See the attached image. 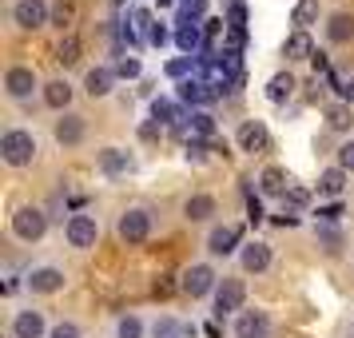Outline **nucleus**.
Wrapping results in <instances>:
<instances>
[{"instance_id":"f257e3e1","label":"nucleus","mask_w":354,"mask_h":338,"mask_svg":"<svg viewBox=\"0 0 354 338\" xmlns=\"http://www.w3.org/2000/svg\"><path fill=\"white\" fill-rule=\"evenodd\" d=\"M36 151H40V144H36L32 131L12 128V131L0 135V160L8 163V167H28L36 160Z\"/></svg>"},{"instance_id":"f03ea898","label":"nucleus","mask_w":354,"mask_h":338,"mask_svg":"<svg viewBox=\"0 0 354 338\" xmlns=\"http://www.w3.org/2000/svg\"><path fill=\"white\" fill-rule=\"evenodd\" d=\"M215 287H219V274H215V267H207V263H192L187 271L179 274V290H183L187 299H203V294H211Z\"/></svg>"},{"instance_id":"7ed1b4c3","label":"nucleus","mask_w":354,"mask_h":338,"mask_svg":"<svg viewBox=\"0 0 354 338\" xmlns=\"http://www.w3.org/2000/svg\"><path fill=\"white\" fill-rule=\"evenodd\" d=\"M44 231H48V215L40 207H17L12 211V235L24 243H36L44 239Z\"/></svg>"},{"instance_id":"20e7f679","label":"nucleus","mask_w":354,"mask_h":338,"mask_svg":"<svg viewBox=\"0 0 354 338\" xmlns=\"http://www.w3.org/2000/svg\"><path fill=\"white\" fill-rule=\"evenodd\" d=\"M115 231H120L124 243H144L147 235H151V211L147 207H128L124 215H120Z\"/></svg>"},{"instance_id":"39448f33","label":"nucleus","mask_w":354,"mask_h":338,"mask_svg":"<svg viewBox=\"0 0 354 338\" xmlns=\"http://www.w3.org/2000/svg\"><path fill=\"white\" fill-rule=\"evenodd\" d=\"M64 235H68V247H80V251H88V247H96L100 239V219L96 215H72L64 227Z\"/></svg>"},{"instance_id":"423d86ee","label":"nucleus","mask_w":354,"mask_h":338,"mask_svg":"<svg viewBox=\"0 0 354 338\" xmlns=\"http://www.w3.org/2000/svg\"><path fill=\"white\" fill-rule=\"evenodd\" d=\"M243 299H247L243 279H219V287H215V319H227V314L243 310Z\"/></svg>"},{"instance_id":"0eeeda50","label":"nucleus","mask_w":354,"mask_h":338,"mask_svg":"<svg viewBox=\"0 0 354 338\" xmlns=\"http://www.w3.org/2000/svg\"><path fill=\"white\" fill-rule=\"evenodd\" d=\"M179 104H192L195 112H199V108H207L211 100L219 96V92H215V88H211L207 80H203V76H199V72H195V76H187V80L179 84Z\"/></svg>"},{"instance_id":"6e6552de","label":"nucleus","mask_w":354,"mask_h":338,"mask_svg":"<svg viewBox=\"0 0 354 338\" xmlns=\"http://www.w3.org/2000/svg\"><path fill=\"white\" fill-rule=\"evenodd\" d=\"M176 48L183 56H199V52L207 48V40H203V20H179L176 24Z\"/></svg>"},{"instance_id":"1a4fd4ad","label":"nucleus","mask_w":354,"mask_h":338,"mask_svg":"<svg viewBox=\"0 0 354 338\" xmlns=\"http://www.w3.org/2000/svg\"><path fill=\"white\" fill-rule=\"evenodd\" d=\"M84 131H88L84 115H76V112H60L56 128H52V135H56V144H60V147H76V144H84Z\"/></svg>"},{"instance_id":"9d476101","label":"nucleus","mask_w":354,"mask_h":338,"mask_svg":"<svg viewBox=\"0 0 354 338\" xmlns=\"http://www.w3.org/2000/svg\"><path fill=\"white\" fill-rule=\"evenodd\" d=\"M40 88L32 68H8V76H4V92L8 100H32V92Z\"/></svg>"},{"instance_id":"9b49d317","label":"nucleus","mask_w":354,"mask_h":338,"mask_svg":"<svg viewBox=\"0 0 354 338\" xmlns=\"http://www.w3.org/2000/svg\"><path fill=\"white\" fill-rule=\"evenodd\" d=\"M52 335L48 322H44V310H17V319H12V338H44Z\"/></svg>"},{"instance_id":"f8f14e48","label":"nucleus","mask_w":354,"mask_h":338,"mask_svg":"<svg viewBox=\"0 0 354 338\" xmlns=\"http://www.w3.org/2000/svg\"><path fill=\"white\" fill-rule=\"evenodd\" d=\"M64 271L60 267H32L28 271V290L32 294H56V290H64Z\"/></svg>"},{"instance_id":"ddd939ff","label":"nucleus","mask_w":354,"mask_h":338,"mask_svg":"<svg viewBox=\"0 0 354 338\" xmlns=\"http://www.w3.org/2000/svg\"><path fill=\"white\" fill-rule=\"evenodd\" d=\"M239 227H231V223H223V227H215V231H211L207 235V251L215 259H227V255H235V251H243L239 247Z\"/></svg>"},{"instance_id":"4468645a","label":"nucleus","mask_w":354,"mask_h":338,"mask_svg":"<svg viewBox=\"0 0 354 338\" xmlns=\"http://www.w3.org/2000/svg\"><path fill=\"white\" fill-rule=\"evenodd\" d=\"M96 160H100L104 176H128V171H136V156H131L128 147H104Z\"/></svg>"},{"instance_id":"2eb2a0df","label":"nucleus","mask_w":354,"mask_h":338,"mask_svg":"<svg viewBox=\"0 0 354 338\" xmlns=\"http://www.w3.org/2000/svg\"><path fill=\"white\" fill-rule=\"evenodd\" d=\"M12 20L20 28H44L48 24V4L44 0H17L12 4Z\"/></svg>"},{"instance_id":"dca6fc26","label":"nucleus","mask_w":354,"mask_h":338,"mask_svg":"<svg viewBox=\"0 0 354 338\" xmlns=\"http://www.w3.org/2000/svg\"><path fill=\"white\" fill-rule=\"evenodd\" d=\"M271 335V319L263 310H239L235 319V338H267Z\"/></svg>"},{"instance_id":"f3484780","label":"nucleus","mask_w":354,"mask_h":338,"mask_svg":"<svg viewBox=\"0 0 354 338\" xmlns=\"http://www.w3.org/2000/svg\"><path fill=\"white\" fill-rule=\"evenodd\" d=\"M235 140H239L243 151H251V156H255V151H267V147H271V131H267V124H259V120H247Z\"/></svg>"},{"instance_id":"a211bd4d","label":"nucleus","mask_w":354,"mask_h":338,"mask_svg":"<svg viewBox=\"0 0 354 338\" xmlns=\"http://www.w3.org/2000/svg\"><path fill=\"white\" fill-rule=\"evenodd\" d=\"M239 263H243L247 274H263L267 267H271V247H267V243H243Z\"/></svg>"},{"instance_id":"6ab92c4d","label":"nucleus","mask_w":354,"mask_h":338,"mask_svg":"<svg viewBox=\"0 0 354 338\" xmlns=\"http://www.w3.org/2000/svg\"><path fill=\"white\" fill-rule=\"evenodd\" d=\"M283 52H287V60H315V40H310V32L295 28V32L287 36Z\"/></svg>"},{"instance_id":"aec40b11","label":"nucleus","mask_w":354,"mask_h":338,"mask_svg":"<svg viewBox=\"0 0 354 338\" xmlns=\"http://www.w3.org/2000/svg\"><path fill=\"white\" fill-rule=\"evenodd\" d=\"M112 80H115L112 68H92V72H88V80H84V88H88V96H92V100H104L108 92H112Z\"/></svg>"},{"instance_id":"412c9836","label":"nucleus","mask_w":354,"mask_h":338,"mask_svg":"<svg viewBox=\"0 0 354 338\" xmlns=\"http://www.w3.org/2000/svg\"><path fill=\"white\" fill-rule=\"evenodd\" d=\"M44 104L56 108V112H68V104H72V84H68V80L44 84Z\"/></svg>"},{"instance_id":"4be33fe9","label":"nucleus","mask_w":354,"mask_h":338,"mask_svg":"<svg viewBox=\"0 0 354 338\" xmlns=\"http://www.w3.org/2000/svg\"><path fill=\"white\" fill-rule=\"evenodd\" d=\"M326 36H330L335 44L354 40V17H351V12H335V17L326 20Z\"/></svg>"},{"instance_id":"5701e85b","label":"nucleus","mask_w":354,"mask_h":338,"mask_svg":"<svg viewBox=\"0 0 354 338\" xmlns=\"http://www.w3.org/2000/svg\"><path fill=\"white\" fill-rule=\"evenodd\" d=\"M183 215H187L192 223H207L211 215H215V199H211V195H192V199L183 203Z\"/></svg>"},{"instance_id":"b1692460","label":"nucleus","mask_w":354,"mask_h":338,"mask_svg":"<svg viewBox=\"0 0 354 338\" xmlns=\"http://www.w3.org/2000/svg\"><path fill=\"white\" fill-rule=\"evenodd\" d=\"M290 92H295V76H290V72H279V76L267 80V100H271V104L290 100Z\"/></svg>"},{"instance_id":"393cba45","label":"nucleus","mask_w":354,"mask_h":338,"mask_svg":"<svg viewBox=\"0 0 354 338\" xmlns=\"http://www.w3.org/2000/svg\"><path fill=\"white\" fill-rule=\"evenodd\" d=\"M287 176H283V167H267L263 176H259V191L263 195H287Z\"/></svg>"},{"instance_id":"a878e982","label":"nucleus","mask_w":354,"mask_h":338,"mask_svg":"<svg viewBox=\"0 0 354 338\" xmlns=\"http://www.w3.org/2000/svg\"><path fill=\"white\" fill-rule=\"evenodd\" d=\"M342 187H346V171L342 167H326L319 176V195H330L335 199V195H342Z\"/></svg>"},{"instance_id":"bb28decb","label":"nucleus","mask_w":354,"mask_h":338,"mask_svg":"<svg viewBox=\"0 0 354 338\" xmlns=\"http://www.w3.org/2000/svg\"><path fill=\"white\" fill-rule=\"evenodd\" d=\"M315 235H319V247L326 251V255H338V251H342V231H338L335 223H319Z\"/></svg>"},{"instance_id":"cd10ccee","label":"nucleus","mask_w":354,"mask_h":338,"mask_svg":"<svg viewBox=\"0 0 354 338\" xmlns=\"http://www.w3.org/2000/svg\"><path fill=\"white\" fill-rule=\"evenodd\" d=\"M151 120H156V124H179V120H187V115L179 112L176 100H156V104H151Z\"/></svg>"},{"instance_id":"c85d7f7f","label":"nucleus","mask_w":354,"mask_h":338,"mask_svg":"<svg viewBox=\"0 0 354 338\" xmlns=\"http://www.w3.org/2000/svg\"><path fill=\"white\" fill-rule=\"evenodd\" d=\"M354 115H351V104H330L326 108V128L330 131H351Z\"/></svg>"},{"instance_id":"c756f323","label":"nucleus","mask_w":354,"mask_h":338,"mask_svg":"<svg viewBox=\"0 0 354 338\" xmlns=\"http://www.w3.org/2000/svg\"><path fill=\"white\" fill-rule=\"evenodd\" d=\"M290 20L306 32V28L319 20V0H299V4H295V12H290Z\"/></svg>"},{"instance_id":"7c9ffc66","label":"nucleus","mask_w":354,"mask_h":338,"mask_svg":"<svg viewBox=\"0 0 354 338\" xmlns=\"http://www.w3.org/2000/svg\"><path fill=\"white\" fill-rule=\"evenodd\" d=\"M187 124H192V131H195V135H203V140L215 135V120H211V112H203V108L187 115Z\"/></svg>"},{"instance_id":"2f4dec72","label":"nucleus","mask_w":354,"mask_h":338,"mask_svg":"<svg viewBox=\"0 0 354 338\" xmlns=\"http://www.w3.org/2000/svg\"><path fill=\"white\" fill-rule=\"evenodd\" d=\"M163 72H167V76H171V80H187V76H195V60L192 56H179V60H167V68H163Z\"/></svg>"},{"instance_id":"473e14b6","label":"nucleus","mask_w":354,"mask_h":338,"mask_svg":"<svg viewBox=\"0 0 354 338\" xmlns=\"http://www.w3.org/2000/svg\"><path fill=\"white\" fill-rule=\"evenodd\" d=\"M115 338H144V322L136 319V314H124V319L115 322Z\"/></svg>"},{"instance_id":"72a5a7b5","label":"nucleus","mask_w":354,"mask_h":338,"mask_svg":"<svg viewBox=\"0 0 354 338\" xmlns=\"http://www.w3.org/2000/svg\"><path fill=\"white\" fill-rule=\"evenodd\" d=\"M56 60H60V64H76V60H80V40H76V36H64V40H60V52H56Z\"/></svg>"},{"instance_id":"f704fd0d","label":"nucleus","mask_w":354,"mask_h":338,"mask_svg":"<svg viewBox=\"0 0 354 338\" xmlns=\"http://www.w3.org/2000/svg\"><path fill=\"white\" fill-rule=\"evenodd\" d=\"M115 76H120V80H136V76H140V72H144V68H140V60H136V56H120V60H115V68H112Z\"/></svg>"},{"instance_id":"c9c22d12","label":"nucleus","mask_w":354,"mask_h":338,"mask_svg":"<svg viewBox=\"0 0 354 338\" xmlns=\"http://www.w3.org/2000/svg\"><path fill=\"white\" fill-rule=\"evenodd\" d=\"M144 40H147V44H156V48H163L167 40H176V32H167V28H163V20H151V28H147Z\"/></svg>"},{"instance_id":"e433bc0d","label":"nucleus","mask_w":354,"mask_h":338,"mask_svg":"<svg viewBox=\"0 0 354 338\" xmlns=\"http://www.w3.org/2000/svg\"><path fill=\"white\" fill-rule=\"evenodd\" d=\"M207 12V0H179V20H199Z\"/></svg>"},{"instance_id":"4c0bfd02","label":"nucleus","mask_w":354,"mask_h":338,"mask_svg":"<svg viewBox=\"0 0 354 338\" xmlns=\"http://www.w3.org/2000/svg\"><path fill=\"white\" fill-rule=\"evenodd\" d=\"M338 167L342 171H354V140H346V144L338 147Z\"/></svg>"},{"instance_id":"58836bf2","label":"nucleus","mask_w":354,"mask_h":338,"mask_svg":"<svg viewBox=\"0 0 354 338\" xmlns=\"http://www.w3.org/2000/svg\"><path fill=\"white\" fill-rule=\"evenodd\" d=\"M283 203H290V207H306V203H310V195H306L303 187H287V195H283Z\"/></svg>"},{"instance_id":"ea45409f","label":"nucleus","mask_w":354,"mask_h":338,"mask_svg":"<svg viewBox=\"0 0 354 338\" xmlns=\"http://www.w3.org/2000/svg\"><path fill=\"white\" fill-rule=\"evenodd\" d=\"M48 338H80V326L76 322H56Z\"/></svg>"},{"instance_id":"a19ab883","label":"nucleus","mask_w":354,"mask_h":338,"mask_svg":"<svg viewBox=\"0 0 354 338\" xmlns=\"http://www.w3.org/2000/svg\"><path fill=\"white\" fill-rule=\"evenodd\" d=\"M342 219V207L338 203H330V207H319V223H338Z\"/></svg>"},{"instance_id":"79ce46f5","label":"nucleus","mask_w":354,"mask_h":338,"mask_svg":"<svg viewBox=\"0 0 354 338\" xmlns=\"http://www.w3.org/2000/svg\"><path fill=\"white\" fill-rule=\"evenodd\" d=\"M247 215H251V223H263V203H259V195L247 199Z\"/></svg>"},{"instance_id":"37998d69","label":"nucleus","mask_w":354,"mask_h":338,"mask_svg":"<svg viewBox=\"0 0 354 338\" xmlns=\"http://www.w3.org/2000/svg\"><path fill=\"white\" fill-rule=\"evenodd\" d=\"M342 104H354V76L342 84Z\"/></svg>"},{"instance_id":"c03bdc74","label":"nucleus","mask_w":354,"mask_h":338,"mask_svg":"<svg viewBox=\"0 0 354 338\" xmlns=\"http://www.w3.org/2000/svg\"><path fill=\"white\" fill-rule=\"evenodd\" d=\"M56 20H60V24H64V20H72V8H68V4H60V8H56Z\"/></svg>"},{"instance_id":"a18cd8bd","label":"nucleus","mask_w":354,"mask_h":338,"mask_svg":"<svg viewBox=\"0 0 354 338\" xmlns=\"http://www.w3.org/2000/svg\"><path fill=\"white\" fill-rule=\"evenodd\" d=\"M176 338H183V335H176Z\"/></svg>"}]
</instances>
